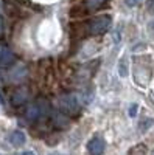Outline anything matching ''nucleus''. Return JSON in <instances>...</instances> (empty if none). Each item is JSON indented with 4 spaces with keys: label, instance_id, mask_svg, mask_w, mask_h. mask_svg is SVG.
<instances>
[{
    "label": "nucleus",
    "instance_id": "f257e3e1",
    "mask_svg": "<svg viewBox=\"0 0 154 155\" xmlns=\"http://www.w3.org/2000/svg\"><path fill=\"white\" fill-rule=\"evenodd\" d=\"M50 110V104H48V101L41 98V99H37L34 101L31 106L27 107V112H25V116L28 118V121H34V120H39L42 118V116H45Z\"/></svg>",
    "mask_w": 154,
    "mask_h": 155
},
{
    "label": "nucleus",
    "instance_id": "f03ea898",
    "mask_svg": "<svg viewBox=\"0 0 154 155\" xmlns=\"http://www.w3.org/2000/svg\"><path fill=\"white\" fill-rule=\"evenodd\" d=\"M59 107L62 112L66 113H70V115H75L81 110V102H80V98L73 95V93H69V95H62L59 98Z\"/></svg>",
    "mask_w": 154,
    "mask_h": 155
},
{
    "label": "nucleus",
    "instance_id": "7ed1b4c3",
    "mask_svg": "<svg viewBox=\"0 0 154 155\" xmlns=\"http://www.w3.org/2000/svg\"><path fill=\"white\" fill-rule=\"evenodd\" d=\"M111 23H112V17L109 14L98 16V17L92 19V22L89 23V33L94 34V36L103 34V33H106L111 28Z\"/></svg>",
    "mask_w": 154,
    "mask_h": 155
},
{
    "label": "nucleus",
    "instance_id": "20e7f679",
    "mask_svg": "<svg viewBox=\"0 0 154 155\" xmlns=\"http://www.w3.org/2000/svg\"><path fill=\"white\" fill-rule=\"evenodd\" d=\"M87 150L91 155H103V152H104V140L101 137L91 138L87 143Z\"/></svg>",
    "mask_w": 154,
    "mask_h": 155
},
{
    "label": "nucleus",
    "instance_id": "39448f33",
    "mask_svg": "<svg viewBox=\"0 0 154 155\" xmlns=\"http://www.w3.org/2000/svg\"><path fill=\"white\" fill-rule=\"evenodd\" d=\"M14 59H16L14 53H12L6 45L0 44V65H2V67H8V65H11V64L14 62Z\"/></svg>",
    "mask_w": 154,
    "mask_h": 155
},
{
    "label": "nucleus",
    "instance_id": "423d86ee",
    "mask_svg": "<svg viewBox=\"0 0 154 155\" xmlns=\"http://www.w3.org/2000/svg\"><path fill=\"white\" fill-rule=\"evenodd\" d=\"M8 140H9V143H11L12 146H22V144L25 143V135H23V132H20V130H14V132L9 134Z\"/></svg>",
    "mask_w": 154,
    "mask_h": 155
},
{
    "label": "nucleus",
    "instance_id": "0eeeda50",
    "mask_svg": "<svg viewBox=\"0 0 154 155\" xmlns=\"http://www.w3.org/2000/svg\"><path fill=\"white\" fill-rule=\"evenodd\" d=\"M25 99H27V90H25V88H19L17 92L12 95V104H14V106H20V104H23Z\"/></svg>",
    "mask_w": 154,
    "mask_h": 155
},
{
    "label": "nucleus",
    "instance_id": "6e6552de",
    "mask_svg": "<svg viewBox=\"0 0 154 155\" xmlns=\"http://www.w3.org/2000/svg\"><path fill=\"white\" fill-rule=\"evenodd\" d=\"M118 73H120L121 78L128 76V59L123 58V59L120 61V64H118Z\"/></svg>",
    "mask_w": 154,
    "mask_h": 155
},
{
    "label": "nucleus",
    "instance_id": "1a4fd4ad",
    "mask_svg": "<svg viewBox=\"0 0 154 155\" xmlns=\"http://www.w3.org/2000/svg\"><path fill=\"white\" fill-rule=\"evenodd\" d=\"M108 0H87V6L89 9H98L101 5H104Z\"/></svg>",
    "mask_w": 154,
    "mask_h": 155
},
{
    "label": "nucleus",
    "instance_id": "9d476101",
    "mask_svg": "<svg viewBox=\"0 0 154 155\" xmlns=\"http://www.w3.org/2000/svg\"><path fill=\"white\" fill-rule=\"evenodd\" d=\"M129 155H146V147L143 144H139L129 150Z\"/></svg>",
    "mask_w": 154,
    "mask_h": 155
},
{
    "label": "nucleus",
    "instance_id": "9b49d317",
    "mask_svg": "<svg viewBox=\"0 0 154 155\" xmlns=\"http://www.w3.org/2000/svg\"><path fill=\"white\" fill-rule=\"evenodd\" d=\"M123 2L126 3V6H129V8H134L137 3H139V0H123Z\"/></svg>",
    "mask_w": 154,
    "mask_h": 155
},
{
    "label": "nucleus",
    "instance_id": "f8f14e48",
    "mask_svg": "<svg viewBox=\"0 0 154 155\" xmlns=\"http://www.w3.org/2000/svg\"><path fill=\"white\" fill-rule=\"evenodd\" d=\"M135 113H137V104H131V107H129V115H131V116H135Z\"/></svg>",
    "mask_w": 154,
    "mask_h": 155
},
{
    "label": "nucleus",
    "instance_id": "ddd939ff",
    "mask_svg": "<svg viewBox=\"0 0 154 155\" xmlns=\"http://www.w3.org/2000/svg\"><path fill=\"white\" fill-rule=\"evenodd\" d=\"M20 155H34V153H33L31 150H25V152H22Z\"/></svg>",
    "mask_w": 154,
    "mask_h": 155
},
{
    "label": "nucleus",
    "instance_id": "4468645a",
    "mask_svg": "<svg viewBox=\"0 0 154 155\" xmlns=\"http://www.w3.org/2000/svg\"><path fill=\"white\" fill-rule=\"evenodd\" d=\"M2 102H3V99H2V95H0V104H2Z\"/></svg>",
    "mask_w": 154,
    "mask_h": 155
},
{
    "label": "nucleus",
    "instance_id": "2eb2a0df",
    "mask_svg": "<svg viewBox=\"0 0 154 155\" xmlns=\"http://www.w3.org/2000/svg\"><path fill=\"white\" fill-rule=\"evenodd\" d=\"M53 155H58V153H53Z\"/></svg>",
    "mask_w": 154,
    "mask_h": 155
}]
</instances>
